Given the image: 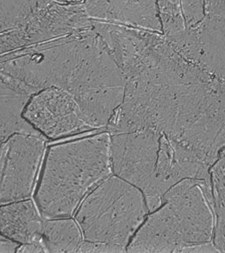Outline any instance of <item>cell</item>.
Wrapping results in <instances>:
<instances>
[{
    "label": "cell",
    "instance_id": "obj_12",
    "mask_svg": "<svg viewBox=\"0 0 225 253\" xmlns=\"http://www.w3.org/2000/svg\"><path fill=\"white\" fill-rule=\"evenodd\" d=\"M84 241L75 218H44L41 242L46 253H77Z\"/></svg>",
    "mask_w": 225,
    "mask_h": 253
},
{
    "label": "cell",
    "instance_id": "obj_21",
    "mask_svg": "<svg viewBox=\"0 0 225 253\" xmlns=\"http://www.w3.org/2000/svg\"><path fill=\"white\" fill-rule=\"evenodd\" d=\"M56 2H59V3H83L84 0H53Z\"/></svg>",
    "mask_w": 225,
    "mask_h": 253
},
{
    "label": "cell",
    "instance_id": "obj_2",
    "mask_svg": "<svg viewBox=\"0 0 225 253\" xmlns=\"http://www.w3.org/2000/svg\"><path fill=\"white\" fill-rule=\"evenodd\" d=\"M112 173L142 191L150 212L167 191L186 179L211 183L210 165L155 129L110 134Z\"/></svg>",
    "mask_w": 225,
    "mask_h": 253
},
{
    "label": "cell",
    "instance_id": "obj_20",
    "mask_svg": "<svg viewBox=\"0 0 225 253\" xmlns=\"http://www.w3.org/2000/svg\"><path fill=\"white\" fill-rule=\"evenodd\" d=\"M16 253H46L41 242L20 245Z\"/></svg>",
    "mask_w": 225,
    "mask_h": 253
},
{
    "label": "cell",
    "instance_id": "obj_7",
    "mask_svg": "<svg viewBox=\"0 0 225 253\" xmlns=\"http://www.w3.org/2000/svg\"><path fill=\"white\" fill-rule=\"evenodd\" d=\"M83 3L49 0L19 26L0 34V56L91 27Z\"/></svg>",
    "mask_w": 225,
    "mask_h": 253
},
{
    "label": "cell",
    "instance_id": "obj_15",
    "mask_svg": "<svg viewBox=\"0 0 225 253\" xmlns=\"http://www.w3.org/2000/svg\"><path fill=\"white\" fill-rule=\"evenodd\" d=\"M163 33L171 36L185 29L180 0H157Z\"/></svg>",
    "mask_w": 225,
    "mask_h": 253
},
{
    "label": "cell",
    "instance_id": "obj_11",
    "mask_svg": "<svg viewBox=\"0 0 225 253\" xmlns=\"http://www.w3.org/2000/svg\"><path fill=\"white\" fill-rule=\"evenodd\" d=\"M29 98L30 96L14 87L0 73V141L15 133L40 135L22 117Z\"/></svg>",
    "mask_w": 225,
    "mask_h": 253
},
{
    "label": "cell",
    "instance_id": "obj_17",
    "mask_svg": "<svg viewBox=\"0 0 225 253\" xmlns=\"http://www.w3.org/2000/svg\"><path fill=\"white\" fill-rule=\"evenodd\" d=\"M122 248L114 247L102 242L83 241L77 253H125Z\"/></svg>",
    "mask_w": 225,
    "mask_h": 253
},
{
    "label": "cell",
    "instance_id": "obj_3",
    "mask_svg": "<svg viewBox=\"0 0 225 253\" xmlns=\"http://www.w3.org/2000/svg\"><path fill=\"white\" fill-rule=\"evenodd\" d=\"M111 174L107 130L52 145L45 153L34 201L44 218L72 217L84 198Z\"/></svg>",
    "mask_w": 225,
    "mask_h": 253
},
{
    "label": "cell",
    "instance_id": "obj_19",
    "mask_svg": "<svg viewBox=\"0 0 225 253\" xmlns=\"http://www.w3.org/2000/svg\"><path fill=\"white\" fill-rule=\"evenodd\" d=\"M20 245L12 242L0 234V253H16Z\"/></svg>",
    "mask_w": 225,
    "mask_h": 253
},
{
    "label": "cell",
    "instance_id": "obj_6",
    "mask_svg": "<svg viewBox=\"0 0 225 253\" xmlns=\"http://www.w3.org/2000/svg\"><path fill=\"white\" fill-rule=\"evenodd\" d=\"M46 153V138L15 133L0 141V205L32 198Z\"/></svg>",
    "mask_w": 225,
    "mask_h": 253
},
{
    "label": "cell",
    "instance_id": "obj_9",
    "mask_svg": "<svg viewBox=\"0 0 225 253\" xmlns=\"http://www.w3.org/2000/svg\"><path fill=\"white\" fill-rule=\"evenodd\" d=\"M91 20L163 33L157 0H84Z\"/></svg>",
    "mask_w": 225,
    "mask_h": 253
},
{
    "label": "cell",
    "instance_id": "obj_10",
    "mask_svg": "<svg viewBox=\"0 0 225 253\" xmlns=\"http://www.w3.org/2000/svg\"><path fill=\"white\" fill-rule=\"evenodd\" d=\"M44 221L32 198L0 205V234L17 244L41 242Z\"/></svg>",
    "mask_w": 225,
    "mask_h": 253
},
{
    "label": "cell",
    "instance_id": "obj_1",
    "mask_svg": "<svg viewBox=\"0 0 225 253\" xmlns=\"http://www.w3.org/2000/svg\"><path fill=\"white\" fill-rule=\"evenodd\" d=\"M0 73L28 96L58 87L81 107L110 97L122 72L104 42L91 27L0 56Z\"/></svg>",
    "mask_w": 225,
    "mask_h": 253
},
{
    "label": "cell",
    "instance_id": "obj_13",
    "mask_svg": "<svg viewBox=\"0 0 225 253\" xmlns=\"http://www.w3.org/2000/svg\"><path fill=\"white\" fill-rule=\"evenodd\" d=\"M210 176L214 215L213 243L219 253H225V154L212 165Z\"/></svg>",
    "mask_w": 225,
    "mask_h": 253
},
{
    "label": "cell",
    "instance_id": "obj_8",
    "mask_svg": "<svg viewBox=\"0 0 225 253\" xmlns=\"http://www.w3.org/2000/svg\"><path fill=\"white\" fill-rule=\"evenodd\" d=\"M22 117L44 138L56 140L96 129L73 96L58 87H48L30 97Z\"/></svg>",
    "mask_w": 225,
    "mask_h": 253
},
{
    "label": "cell",
    "instance_id": "obj_18",
    "mask_svg": "<svg viewBox=\"0 0 225 253\" xmlns=\"http://www.w3.org/2000/svg\"><path fill=\"white\" fill-rule=\"evenodd\" d=\"M206 15L225 18V0H205Z\"/></svg>",
    "mask_w": 225,
    "mask_h": 253
},
{
    "label": "cell",
    "instance_id": "obj_16",
    "mask_svg": "<svg viewBox=\"0 0 225 253\" xmlns=\"http://www.w3.org/2000/svg\"><path fill=\"white\" fill-rule=\"evenodd\" d=\"M185 28L196 27L204 20L205 0H180Z\"/></svg>",
    "mask_w": 225,
    "mask_h": 253
},
{
    "label": "cell",
    "instance_id": "obj_5",
    "mask_svg": "<svg viewBox=\"0 0 225 253\" xmlns=\"http://www.w3.org/2000/svg\"><path fill=\"white\" fill-rule=\"evenodd\" d=\"M149 212L142 191L111 174L84 198L75 219L85 241L126 251Z\"/></svg>",
    "mask_w": 225,
    "mask_h": 253
},
{
    "label": "cell",
    "instance_id": "obj_14",
    "mask_svg": "<svg viewBox=\"0 0 225 253\" xmlns=\"http://www.w3.org/2000/svg\"><path fill=\"white\" fill-rule=\"evenodd\" d=\"M49 0H0V34L19 26Z\"/></svg>",
    "mask_w": 225,
    "mask_h": 253
},
{
    "label": "cell",
    "instance_id": "obj_4",
    "mask_svg": "<svg viewBox=\"0 0 225 253\" xmlns=\"http://www.w3.org/2000/svg\"><path fill=\"white\" fill-rule=\"evenodd\" d=\"M211 183L186 179L164 194L130 242L129 253H219Z\"/></svg>",
    "mask_w": 225,
    "mask_h": 253
}]
</instances>
